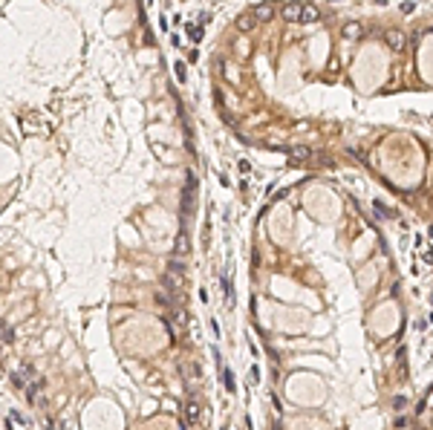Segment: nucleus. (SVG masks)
Here are the masks:
<instances>
[{"mask_svg":"<svg viewBox=\"0 0 433 430\" xmlns=\"http://www.w3.org/2000/svg\"><path fill=\"white\" fill-rule=\"evenodd\" d=\"M303 9H306L303 3H286V6H283V18L292 20V23H301V20H303Z\"/></svg>","mask_w":433,"mask_h":430,"instance_id":"nucleus-1","label":"nucleus"},{"mask_svg":"<svg viewBox=\"0 0 433 430\" xmlns=\"http://www.w3.org/2000/svg\"><path fill=\"white\" fill-rule=\"evenodd\" d=\"M254 23H257V15H254V12H248V15H240V18L234 20V26H237L240 32H251V29H254Z\"/></svg>","mask_w":433,"mask_h":430,"instance_id":"nucleus-2","label":"nucleus"},{"mask_svg":"<svg viewBox=\"0 0 433 430\" xmlns=\"http://www.w3.org/2000/svg\"><path fill=\"white\" fill-rule=\"evenodd\" d=\"M185 410H188V419H185V424H188V427H194L196 421H199V404L188 402V407H185Z\"/></svg>","mask_w":433,"mask_h":430,"instance_id":"nucleus-3","label":"nucleus"},{"mask_svg":"<svg viewBox=\"0 0 433 430\" xmlns=\"http://www.w3.org/2000/svg\"><path fill=\"white\" fill-rule=\"evenodd\" d=\"M387 44H390V49H405V35L401 32H387Z\"/></svg>","mask_w":433,"mask_h":430,"instance_id":"nucleus-4","label":"nucleus"},{"mask_svg":"<svg viewBox=\"0 0 433 430\" xmlns=\"http://www.w3.org/2000/svg\"><path fill=\"white\" fill-rule=\"evenodd\" d=\"M254 15H257V20H269L274 15V6L272 3H260V6H254Z\"/></svg>","mask_w":433,"mask_h":430,"instance_id":"nucleus-5","label":"nucleus"},{"mask_svg":"<svg viewBox=\"0 0 433 430\" xmlns=\"http://www.w3.org/2000/svg\"><path fill=\"white\" fill-rule=\"evenodd\" d=\"M318 15H321V12L315 9V6H306V9H303V20H301V23H312V20H318Z\"/></svg>","mask_w":433,"mask_h":430,"instance_id":"nucleus-6","label":"nucleus"},{"mask_svg":"<svg viewBox=\"0 0 433 430\" xmlns=\"http://www.w3.org/2000/svg\"><path fill=\"white\" fill-rule=\"evenodd\" d=\"M361 35V26L358 23H347L344 26V38H358Z\"/></svg>","mask_w":433,"mask_h":430,"instance_id":"nucleus-7","label":"nucleus"},{"mask_svg":"<svg viewBox=\"0 0 433 430\" xmlns=\"http://www.w3.org/2000/svg\"><path fill=\"white\" fill-rule=\"evenodd\" d=\"M177 254H188V237H185V234H179V240H177Z\"/></svg>","mask_w":433,"mask_h":430,"instance_id":"nucleus-8","label":"nucleus"},{"mask_svg":"<svg viewBox=\"0 0 433 430\" xmlns=\"http://www.w3.org/2000/svg\"><path fill=\"white\" fill-rule=\"evenodd\" d=\"M222 376H225V390L234 393V376H231V370H222Z\"/></svg>","mask_w":433,"mask_h":430,"instance_id":"nucleus-9","label":"nucleus"}]
</instances>
